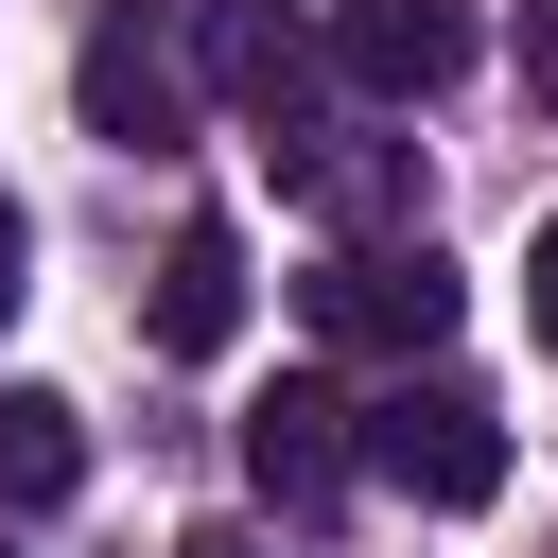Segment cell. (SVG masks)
I'll list each match as a JSON object with an SVG mask.
<instances>
[{"label": "cell", "mask_w": 558, "mask_h": 558, "mask_svg": "<svg viewBox=\"0 0 558 558\" xmlns=\"http://www.w3.org/2000/svg\"><path fill=\"white\" fill-rule=\"evenodd\" d=\"M70 105H87V140L174 157V140H192V105H209L192 17H174V0H105V17H87V52H70Z\"/></svg>", "instance_id": "2"}, {"label": "cell", "mask_w": 558, "mask_h": 558, "mask_svg": "<svg viewBox=\"0 0 558 558\" xmlns=\"http://www.w3.org/2000/svg\"><path fill=\"white\" fill-rule=\"evenodd\" d=\"M70 471H87V436H70V401H35V384H17V401H0V506L35 523V506H70Z\"/></svg>", "instance_id": "9"}, {"label": "cell", "mask_w": 558, "mask_h": 558, "mask_svg": "<svg viewBox=\"0 0 558 558\" xmlns=\"http://www.w3.org/2000/svg\"><path fill=\"white\" fill-rule=\"evenodd\" d=\"M349 471H366V436H349V401H331V384L244 401V488H262V506H331Z\"/></svg>", "instance_id": "6"}, {"label": "cell", "mask_w": 558, "mask_h": 558, "mask_svg": "<svg viewBox=\"0 0 558 558\" xmlns=\"http://www.w3.org/2000/svg\"><path fill=\"white\" fill-rule=\"evenodd\" d=\"M523 314H541V349H558V227L523 244Z\"/></svg>", "instance_id": "11"}, {"label": "cell", "mask_w": 558, "mask_h": 558, "mask_svg": "<svg viewBox=\"0 0 558 558\" xmlns=\"http://www.w3.org/2000/svg\"><path fill=\"white\" fill-rule=\"evenodd\" d=\"M296 296H314V331H331V349H384V366L453 349V262H436V244H331Z\"/></svg>", "instance_id": "3"}, {"label": "cell", "mask_w": 558, "mask_h": 558, "mask_svg": "<svg viewBox=\"0 0 558 558\" xmlns=\"http://www.w3.org/2000/svg\"><path fill=\"white\" fill-rule=\"evenodd\" d=\"M349 436H366V471H384L401 506H488V488H506V418H488V384H453L436 349H418L384 401H349Z\"/></svg>", "instance_id": "1"}, {"label": "cell", "mask_w": 558, "mask_h": 558, "mask_svg": "<svg viewBox=\"0 0 558 558\" xmlns=\"http://www.w3.org/2000/svg\"><path fill=\"white\" fill-rule=\"evenodd\" d=\"M0 558H17V541H0Z\"/></svg>", "instance_id": "14"}, {"label": "cell", "mask_w": 558, "mask_h": 558, "mask_svg": "<svg viewBox=\"0 0 558 558\" xmlns=\"http://www.w3.org/2000/svg\"><path fill=\"white\" fill-rule=\"evenodd\" d=\"M192 52H209V105H244L262 140H296V122H314V87H331V35H314V17H279V0H209V35H192Z\"/></svg>", "instance_id": "4"}, {"label": "cell", "mask_w": 558, "mask_h": 558, "mask_svg": "<svg viewBox=\"0 0 558 558\" xmlns=\"http://www.w3.org/2000/svg\"><path fill=\"white\" fill-rule=\"evenodd\" d=\"M174 558H262V541H244V523H192V541H174Z\"/></svg>", "instance_id": "12"}, {"label": "cell", "mask_w": 558, "mask_h": 558, "mask_svg": "<svg viewBox=\"0 0 558 558\" xmlns=\"http://www.w3.org/2000/svg\"><path fill=\"white\" fill-rule=\"evenodd\" d=\"M227 331H244V227H227V209H192V227H174V262H157V349H174V366H209Z\"/></svg>", "instance_id": "8"}, {"label": "cell", "mask_w": 558, "mask_h": 558, "mask_svg": "<svg viewBox=\"0 0 558 558\" xmlns=\"http://www.w3.org/2000/svg\"><path fill=\"white\" fill-rule=\"evenodd\" d=\"M0 296H17V192H0Z\"/></svg>", "instance_id": "13"}, {"label": "cell", "mask_w": 558, "mask_h": 558, "mask_svg": "<svg viewBox=\"0 0 558 558\" xmlns=\"http://www.w3.org/2000/svg\"><path fill=\"white\" fill-rule=\"evenodd\" d=\"M262 157H279V192H296V209H331L349 244H366L384 209H418V157H401V140H349V122H296V140H262Z\"/></svg>", "instance_id": "7"}, {"label": "cell", "mask_w": 558, "mask_h": 558, "mask_svg": "<svg viewBox=\"0 0 558 558\" xmlns=\"http://www.w3.org/2000/svg\"><path fill=\"white\" fill-rule=\"evenodd\" d=\"M314 35H331V87H366V105H436L471 70V0H331Z\"/></svg>", "instance_id": "5"}, {"label": "cell", "mask_w": 558, "mask_h": 558, "mask_svg": "<svg viewBox=\"0 0 558 558\" xmlns=\"http://www.w3.org/2000/svg\"><path fill=\"white\" fill-rule=\"evenodd\" d=\"M523 87H541V122H558V0H523Z\"/></svg>", "instance_id": "10"}]
</instances>
